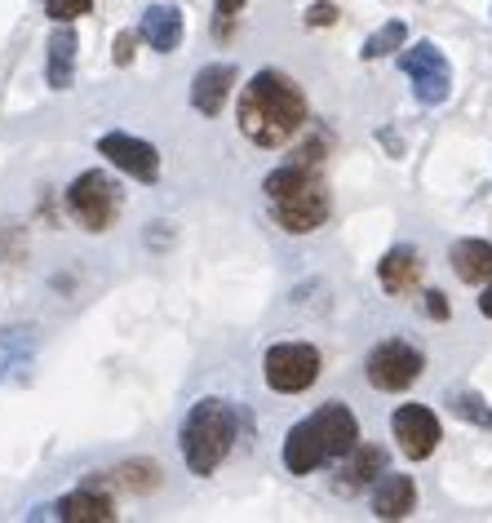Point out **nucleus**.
Masks as SVG:
<instances>
[{"instance_id": "nucleus-8", "label": "nucleus", "mask_w": 492, "mask_h": 523, "mask_svg": "<svg viewBox=\"0 0 492 523\" xmlns=\"http://www.w3.org/2000/svg\"><path fill=\"white\" fill-rule=\"evenodd\" d=\"M422 368H426V355L417 351L413 342H399V337H391V342L373 346L364 373H368V382H373L377 391L399 395V391H408V386L422 377Z\"/></svg>"}, {"instance_id": "nucleus-13", "label": "nucleus", "mask_w": 492, "mask_h": 523, "mask_svg": "<svg viewBox=\"0 0 492 523\" xmlns=\"http://www.w3.org/2000/svg\"><path fill=\"white\" fill-rule=\"evenodd\" d=\"M422 253L413 249V244H395V249H386V258L377 262V280H382V289L391 297H404L417 289V280H422Z\"/></svg>"}, {"instance_id": "nucleus-20", "label": "nucleus", "mask_w": 492, "mask_h": 523, "mask_svg": "<svg viewBox=\"0 0 492 523\" xmlns=\"http://www.w3.org/2000/svg\"><path fill=\"white\" fill-rule=\"evenodd\" d=\"M404 40H408V23H404V18H391V23L377 27V32L364 40V58H368V63H373V58H391V54L404 49Z\"/></svg>"}, {"instance_id": "nucleus-6", "label": "nucleus", "mask_w": 492, "mask_h": 523, "mask_svg": "<svg viewBox=\"0 0 492 523\" xmlns=\"http://www.w3.org/2000/svg\"><path fill=\"white\" fill-rule=\"evenodd\" d=\"M262 377L271 391L302 395L320 382V351L311 342H275L262 360Z\"/></svg>"}, {"instance_id": "nucleus-27", "label": "nucleus", "mask_w": 492, "mask_h": 523, "mask_svg": "<svg viewBox=\"0 0 492 523\" xmlns=\"http://www.w3.org/2000/svg\"><path fill=\"white\" fill-rule=\"evenodd\" d=\"M479 311H484V315H488V320H492V280H488V289H484V293H479Z\"/></svg>"}, {"instance_id": "nucleus-23", "label": "nucleus", "mask_w": 492, "mask_h": 523, "mask_svg": "<svg viewBox=\"0 0 492 523\" xmlns=\"http://www.w3.org/2000/svg\"><path fill=\"white\" fill-rule=\"evenodd\" d=\"M249 0H213V36H227Z\"/></svg>"}, {"instance_id": "nucleus-19", "label": "nucleus", "mask_w": 492, "mask_h": 523, "mask_svg": "<svg viewBox=\"0 0 492 523\" xmlns=\"http://www.w3.org/2000/svg\"><path fill=\"white\" fill-rule=\"evenodd\" d=\"M377 475H386V453H382V448H373V444H368V448H355V453L346 457L337 488H342V492H355V488L373 484Z\"/></svg>"}, {"instance_id": "nucleus-3", "label": "nucleus", "mask_w": 492, "mask_h": 523, "mask_svg": "<svg viewBox=\"0 0 492 523\" xmlns=\"http://www.w3.org/2000/svg\"><path fill=\"white\" fill-rule=\"evenodd\" d=\"M266 204H271V218L280 222V231L289 235H311L320 231L333 213V200H328V187L320 178V169L306 160L280 164V169L266 173L262 182Z\"/></svg>"}, {"instance_id": "nucleus-15", "label": "nucleus", "mask_w": 492, "mask_h": 523, "mask_svg": "<svg viewBox=\"0 0 492 523\" xmlns=\"http://www.w3.org/2000/svg\"><path fill=\"white\" fill-rule=\"evenodd\" d=\"M138 36L147 40L156 54H173L182 45V9L173 5H151L138 23Z\"/></svg>"}, {"instance_id": "nucleus-22", "label": "nucleus", "mask_w": 492, "mask_h": 523, "mask_svg": "<svg viewBox=\"0 0 492 523\" xmlns=\"http://www.w3.org/2000/svg\"><path fill=\"white\" fill-rule=\"evenodd\" d=\"M89 9H94V0H45V14L54 18V23H76Z\"/></svg>"}, {"instance_id": "nucleus-11", "label": "nucleus", "mask_w": 492, "mask_h": 523, "mask_svg": "<svg viewBox=\"0 0 492 523\" xmlns=\"http://www.w3.org/2000/svg\"><path fill=\"white\" fill-rule=\"evenodd\" d=\"M235 80H240L235 63H209V67H200L196 80H191V107H196L200 116H222V107H227Z\"/></svg>"}, {"instance_id": "nucleus-26", "label": "nucleus", "mask_w": 492, "mask_h": 523, "mask_svg": "<svg viewBox=\"0 0 492 523\" xmlns=\"http://www.w3.org/2000/svg\"><path fill=\"white\" fill-rule=\"evenodd\" d=\"M426 315H430V320H448V315H453V311H448V297L444 293H439V289H426Z\"/></svg>"}, {"instance_id": "nucleus-4", "label": "nucleus", "mask_w": 492, "mask_h": 523, "mask_svg": "<svg viewBox=\"0 0 492 523\" xmlns=\"http://www.w3.org/2000/svg\"><path fill=\"white\" fill-rule=\"evenodd\" d=\"M178 448H182V461H187L191 475H213L235 448V413L227 399H218V395L200 399L178 430Z\"/></svg>"}, {"instance_id": "nucleus-24", "label": "nucleus", "mask_w": 492, "mask_h": 523, "mask_svg": "<svg viewBox=\"0 0 492 523\" xmlns=\"http://www.w3.org/2000/svg\"><path fill=\"white\" fill-rule=\"evenodd\" d=\"M337 23V5L333 0H320V5L306 9V27H333Z\"/></svg>"}, {"instance_id": "nucleus-12", "label": "nucleus", "mask_w": 492, "mask_h": 523, "mask_svg": "<svg viewBox=\"0 0 492 523\" xmlns=\"http://www.w3.org/2000/svg\"><path fill=\"white\" fill-rule=\"evenodd\" d=\"M49 515L67 519V523H111L116 519V501H111L98 484H85L80 492H67L63 501H54Z\"/></svg>"}, {"instance_id": "nucleus-10", "label": "nucleus", "mask_w": 492, "mask_h": 523, "mask_svg": "<svg viewBox=\"0 0 492 523\" xmlns=\"http://www.w3.org/2000/svg\"><path fill=\"white\" fill-rule=\"evenodd\" d=\"M98 156L111 160L116 169H125L138 182H156L160 178V151L151 142L133 138V133H102L98 138Z\"/></svg>"}, {"instance_id": "nucleus-7", "label": "nucleus", "mask_w": 492, "mask_h": 523, "mask_svg": "<svg viewBox=\"0 0 492 523\" xmlns=\"http://www.w3.org/2000/svg\"><path fill=\"white\" fill-rule=\"evenodd\" d=\"M67 213L80 222L89 235H102L116 222V213H120V196H116V187L107 182V173H98V169H89V173H80V178H71V187H67Z\"/></svg>"}, {"instance_id": "nucleus-1", "label": "nucleus", "mask_w": 492, "mask_h": 523, "mask_svg": "<svg viewBox=\"0 0 492 523\" xmlns=\"http://www.w3.org/2000/svg\"><path fill=\"white\" fill-rule=\"evenodd\" d=\"M306 120H311V107H306V94L293 76L266 67L244 85L240 133L249 142H258V147H284V142H293L302 133Z\"/></svg>"}, {"instance_id": "nucleus-18", "label": "nucleus", "mask_w": 492, "mask_h": 523, "mask_svg": "<svg viewBox=\"0 0 492 523\" xmlns=\"http://www.w3.org/2000/svg\"><path fill=\"white\" fill-rule=\"evenodd\" d=\"M76 32L67 23H58V32L49 36V58H45V80L54 89H71V71H76Z\"/></svg>"}, {"instance_id": "nucleus-21", "label": "nucleus", "mask_w": 492, "mask_h": 523, "mask_svg": "<svg viewBox=\"0 0 492 523\" xmlns=\"http://www.w3.org/2000/svg\"><path fill=\"white\" fill-rule=\"evenodd\" d=\"M448 408L461 417V422H470V426H484V430H492V408L479 399L475 391H453L448 395Z\"/></svg>"}, {"instance_id": "nucleus-9", "label": "nucleus", "mask_w": 492, "mask_h": 523, "mask_svg": "<svg viewBox=\"0 0 492 523\" xmlns=\"http://www.w3.org/2000/svg\"><path fill=\"white\" fill-rule=\"evenodd\" d=\"M391 439H395V448L408 461H426L439 448V439H444V426H439L435 408H426V404H399L395 413H391Z\"/></svg>"}, {"instance_id": "nucleus-25", "label": "nucleus", "mask_w": 492, "mask_h": 523, "mask_svg": "<svg viewBox=\"0 0 492 523\" xmlns=\"http://www.w3.org/2000/svg\"><path fill=\"white\" fill-rule=\"evenodd\" d=\"M133 45H138V32H120L116 45H111V58H116V67H129L133 63Z\"/></svg>"}, {"instance_id": "nucleus-17", "label": "nucleus", "mask_w": 492, "mask_h": 523, "mask_svg": "<svg viewBox=\"0 0 492 523\" xmlns=\"http://www.w3.org/2000/svg\"><path fill=\"white\" fill-rule=\"evenodd\" d=\"M448 262H453V275L461 284H488L492 280V244L488 240H457L453 253H448Z\"/></svg>"}, {"instance_id": "nucleus-2", "label": "nucleus", "mask_w": 492, "mask_h": 523, "mask_svg": "<svg viewBox=\"0 0 492 523\" xmlns=\"http://www.w3.org/2000/svg\"><path fill=\"white\" fill-rule=\"evenodd\" d=\"M360 448V422L342 399H328L324 408H315L306 422H297L284 435V470L289 475H315L324 461H346Z\"/></svg>"}, {"instance_id": "nucleus-5", "label": "nucleus", "mask_w": 492, "mask_h": 523, "mask_svg": "<svg viewBox=\"0 0 492 523\" xmlns=\"http://www.w3.org/2000/svg\"><path fill=\"white\" fill-rule=\"evenodd\" d=\"M395 63L413 80V94L422 107H444L448 94H453V63L444 58V49L435 40H422V45L395 54Z\"/></svg>"}, {"instance_id": "nucleus-16", "label": "nucleus", "mask_w": 492, "mask_h": 523, "mask_svg": "<svg viewBox=\"0 0 492 523\" xmlns=\"http://www.w3.org/2000/svg\"><path fill=\"white\" fill-rule=\"evenodd\" d=\"M417 510V484L408 475H382L373 492V515L377 519H408Z\"/></svg>"}, {"instance_id": "nucleus-14", "label": "nucleus", "mask_w": 492, "mask_h": 523, "mask_svg": "<svg viewBox=\"0 0 492 523\" xmlns=\"http://www.w3.org/2000/svg\"><path fill=\"white\" fill-rule=\"evenodd\" d=\"M89 484H111L120 492H133V497H147V492H156L164 484V470H160V461L138 457V461H120L116 470H98Z\"/></svg>"}]
</instances>
